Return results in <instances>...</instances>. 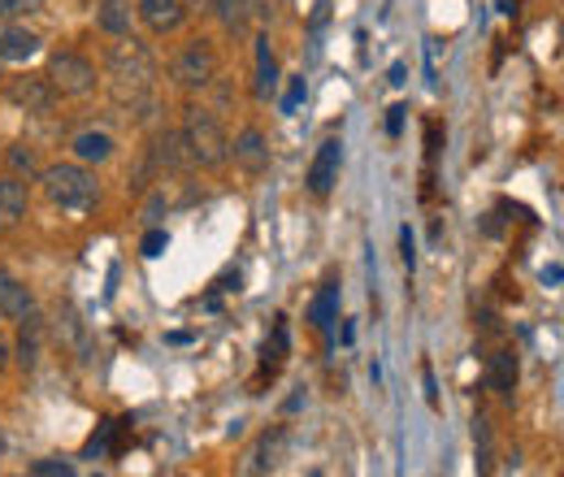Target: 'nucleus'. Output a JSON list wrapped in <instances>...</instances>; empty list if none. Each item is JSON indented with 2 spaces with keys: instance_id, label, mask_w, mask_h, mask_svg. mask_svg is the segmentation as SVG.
Returning a JSON list of instances; mask_svg holds the SVG:
<instances>
[{
  "instance_id": "nucleus-1",
  "label": "nucleus",
  "mask_w": 564,
  "mask_h": 477,
  "mask_svg": "<svg viewBox=\"0 0 564 477\" xmlns=\"http://www.w3.org/2000/svg\"><path fill=\"white\" fill-rule=\"evenodd\" d=\"M152 87H156V62H152V53L143 48L140 40H127L122 35V44L109 53V91H113V100L122 109L140 113V109L152 105Z\"/></svg>"
},
{
  "instance_id": "nucleus-2",
  "label": "nucleus",
  "mask_w": 564,
  "mask_h": 477,
  "mask_svg": "<svg viewBox=\"0 0 564 477\" xmlns=\"http://www.w3.org/2000/svg\"><path fill=\"white\" fill-rule=\"evenodd\" d=\"M40 183H44V196L57 208H66V213H87V208L100 205V183L83 161L40 170Z\"/></svg>"
},
{
  "instance_id": "nucleus-3",
  "label": "nucleus",
  "mask_w": 564,
  "mask_h": 477,
  "mask_svg": "<svg viewBox=\"0 0 564 477\" xmlns=\"http://www.w3.org/2000/svg\"><path fill=\"white\" fill-rule=\"evenodd\" d=\"M178 135H183V148H187V161H196L205 170H217L230 156V139H226L221 122L213 118L209 109H187Z\"/></svg>"
},
{
  "instance_id": "nucleus-4",
  "label": "nucleus",
  "mask_w": 564,
  "mask_h": 477,
  "mask_svg": "<svg viewBox=\"0 0 564 477\" xmlns=\"http://www.w3.org/2000/svg\"><path fill=\"white\" fill-rule=\"evenodd\" d=\"M170 78L183 91H205L213 78H217V53H213L209 40H187L178 48V57L170 62Z\"/></svg>"
},
{
  "instance_id": "nucleus-5",
  "label": "nucleus",
  "mask_w": 564,
  "mask_h": 477,
  "mask_svg": "<svg viewBox=\"0 0 564 477\" xmlns=\"http://www.w3.org/2000/svg\"><path fill=\"white\" fill-rule=\"evenodd\" d=\"M48 87L57 91V96H83V91H91L96 87V66L83 57V53H70V48H62V53H53L48 57Z\"/></svg>"
},
{
  "instance_id": "nucleus-6",
  "label": "nucleus",
  "mask_w": 564,
  "mask_h": 477,
  "mask_svg": "<svg viewBox=\"0 0 564 477\" xmlns=\"http://www.w3.org/2000/svg\"><path fill=\"white\" fill-rule=\"evenodd\" d=\"M339 165H344V139L330 135L322 148H317V156H313V165H308V192L317 196V200H326L330 192H335V183H339Z\"/></svg>"
},
{
  "instance_id": "nucleus-7",
  "label": "nucleus",
  "mask_w": 564,
  "mask_h": 477,
  "mask_svg": "<svg viewBox=\"0 0 564 477\" xmlns=\"http://www.w3.org/2000/svg\"><path fill=\"white\" fill-rule=\"evenodd\" d=\"M282 456H286V425H270L252 447H248V456H243V474H274L282 465Z\"/></svg>"
},
{
  "instance_id": "nucleus-8",
  "label": "nucleus",
  "mask_w": 564,
  "mask_h": 477,
  "mask_svg": "<svg viewBox=\"0 0 564 477\" xmlns=\"http://www.w3.org/2000/svg\"><path fill=\"white\" fill-rule=\"evenodd\" d=\"M4 96H9L18 109H26V113H48V109H53V100H57V91H53V87H48V78H40V74L9 78V83H4Z\"/></svg>"
},
{
  "instance_id": "nucleus-9",
  "label": "nucleus",
  "mask_w": 564,
  "mask_h": 477,
  "mask_svg": "<svg viewBox=\"0 0 564 477\" xmlns=\"http://www.w3.org/2000/svg\"><path fill=\"white\" fill-rule=\"evenodd\" d=\"M286 356H291V326H286V317H274V330H270V339H265V347H261L257 387H265V382L279 378L282 365H286Z\"/></svg>"
},
{
  "instance_id": "nucleus-10",
  "label": "nucleus",
  "mask_w": 564,
  "mask_h": 477,
  "mask_svg": "<svg viewBox=\"0 0 564 477\" xmlns=\"http://www.w3.org/2000/svg\"><path fill=\"white\" fill-rule=\"evenodd\" d=\"M230 156H235V165H239L243 174H265V170H270V143H265V135H261L257 127H243V131L235 135Z\"/></svg>"
},
{
  "instance_id": "nucleus-11",
  "label": "nucleus",
  "mask_w": 564,
  "mask_h": 477,
  "mask_svg": "<svg viewBox=\"0 0 564 477\" xmlns=\"http://www.w3.org/2000/svg\"><path fill=\"white\" fill-rule=\"evenodd\" d=\"M135 13L143 18V26L152 35H174L187 18V4L183 0H135Z\"/></svg>"
},
{
  "instance_id": "nucleus-12",
  "label": "nucleus",
  "mask_w": 564,
  "mask_h": 477,
  "mask_svg": "<svg viewBox=\"0 0 564 477\" xmlns=\"http://www.w3.org/2000/svg\"><path fill=\"white\" fill-rule=\"evenodd\" d=\"M0 313H4L9 322H26L31 313H40L31 286H26L22 278H13L9 270H0Z\"/></svg>"
},
{
  "instance_id": "nucleus-13",
  "label": "nucleus",
  "mask_w": 564,
  "mask_h": 477,
  "mask_svg": "<svg viewBox=\"0 0 564 477\" xmlns=\"http://www.w3.org/2000/svg\"><path fill=\"white\" fill-rule=\"evenodd\" d=\"M131 416H122V421H105L96 434H91V443H87V452L83 456H122L127 452V438H131Z\"/></svg>"
},
{
  "instance_id": "nucleus-14",
  "label": "nucleus",
  "mask_w": 564,
  "mask_h": 477,
  "mask_svg": "<svg viewBox=\"0 0 564 477\" xmlns=\"http://www.w3.org/2000/svg\"><path fill=\"white\" fill-rule=\"evenodd\" d=\"M26 183L18 174H4L0 178V230H13L22 217H26Z\"/></svg>"
},
{
  "instance_id": "nucleus-15",
  "label": "nucleus",
  "mask_w": 564,
  "mask_h": 477,
  "mask_svg": "<svg viewBox=\"0 0 564 477\" xmlns=\"http://www.w3.org/2000/svg\"><path fill=\"white\" fill-rule=\"evenodd\" d=\"M487 387H491L499 400L512 404V391H517V351H512V347H503V351L491 356V365H487Z\"/></svg>"
},
{
  "instance_id": "nucleus-16",
  "label": "nucleus",
  "mask_w": 564,
  "mask_h": 477,
  "mask_svg": "<svg viewBox=\"0 0 564 477\" xmlns=\"http://www.w3.org/2000/svg\"><path fill=\"white\" fill-rule=\"evenodd\" d=\"M40 53V35L26 26H0V62H31Z\"/></svg>"
},
{
  "instance_id": "nucleus-17",
  "label": "nucleus",
  "mask_w": 564,
  "mask_h": 477,
  "mask_svg": "<svg viewBox=\"0 0 564 477\" xmlns=\"http://www.w3.org/2000/svg\"><path fill=\"white\" fill-rule=\"evenodd\" d=\"M70 148L83 165H105L113 156V135L109 131H78L70 139Z\"/></svg>"
},
{
  "instance_id": "nucleus-18",
  "label": "nucleus",
  "mask_w": 564,
  "mask_h": 477,
  "mask_svg": "<svg viewBox=\"0 0 564 477\" xmlns=\"http://www.w3.org/2000/svg\"><path fill=\"white\" fill-rule=\"evenodd\" d=\"M96 26H100L105 35H113V40L131 35V4H127V0H100V4H96Z\"/></svg>"
},
{
  "instance_id": "nucleus-19",
  "label": "nucleus",
  "mask_w": 564,
  "mask_h": 477,
  "mask_svg": "<svg viewBox=\"0 0 564 477\" xmlns=\"http://www.w3.org/2000/svg\"><path fill=\"white\" fill-rule=\"evenodd\" d=\"M18 326H22V335H18V360H22V369H35L40 365V347H44V317L31 313Z\"/></svg>"
},
{
  "instance_id": "nucleus-20",
  "label": "nucleus",
  "mask_w": 564,
  "mask_h": 477,
  "mask_svg": "<svg viewBox=\"0 0 564 477\" xmlns=\"http://www.w3.org/2000/svg\"><path fill=\"white\" fill-rule=\"evenodd\" d=\"M279 87V62L270 53V35H257V96L270 100Z\"/></svg>"
},
{
  "instance_id": "nucleus-21",
  "label": "nucleus",
  "mask_w": 564,
  "mask_h": 477,
  "mask_svg": "<svg viewBox=\"0 0 564 477\" xmlns=\"http://www.w3.org/2000/svg\"><path fill=\"white\" fill-rule=\"evenodd\" d=\"M335 313H339V286L326 282V286L313 295V304H308V322H313V330H330Z\"/></svg>"
},
{
  "instance_id": "nucleus-22",
  "label": "nucleus",
  "mask_w": 564,
  "mask_h": 477,
  "mask_svg": "<svg viewBox=\"0 0 564 477\" xmlns=\"http://www.w3.org/2000/svg\"><path fill=\"white\" fill-rule=\"evenodd\" d=\"M9 170H13L18 178H22V174H26V178H35L44 165H40V152H35L31 143H13V148H9Z\"/></svg>"
},
{
  "instance_id": "nucleus-23",
  "label": "nucleus",
  "mask_w": 564,
  "mask_h": 477,
  "mask_svg": "<svg viewBox=\"0 0 564 477\" xmlns=\"http://www.w3.org/2000/svg\"><path fill=\"white\" fill-rule=\"evenodd\" d=\"M474 443H478V469L482 474H491V452H495V434H491V421L478 412V421H474Z\"/></svg>"
},
{
  "instance_id": "nucleus-24",
  "label": "nucleus",
  "mask_w": 564,
  "mask_h": 477,
  "mask_svg": "<svg viewBox=\"0 0 564 477\" xmlns=\"http://www.w3.org/2000/svg\"><path fill=\"white\" fill-rule=\"evenodd\" d=\"M35 9H44V0H0V18H4V22L26 18V13H35Z\"/></svg>"
},
{
  "instance_id": "nucleus-25",
  "label": "nucleus",
  "mask_w": 564,
  "mask_h": 477,
  "mask_svg": "<svg viewBox=\"0 0 564 477\" xmlns=\"http://www.w3.org/2000/svg\"><path fill=\"white\" fill-rule=\"evenodd\" d=\"M165 248H170V235H165V230H148V235H143V257H148V261H156Z\"/></svg>"
},
{
  "instance_id": "nucleus-26",
  "label": "nucleus",
  "mask_w": 564,
  "mask_h": 477,
  "mask_svg": "<svg viewBox=\"0 0 564 477\" xmlns=\"http://www.w3.org/2000/svg\"><path fill=\"white\" fill-rule=\"evenodd\" d=\"M31 474H35V477H48V474L70 477V474H74V465H70V460H35V465H31Z\"/></svg>"
},
{
  "instance_id": "nucleus-27",
  "label": "nucleus",
  "mask_w": 564,
  "mask_h": 477,
  "mask_svg": "<svg viewBox=\"0 0 564 477\" xmlns=\"http://www.w3.org/2000/svg\"><path fill=\"white\" fill-rule=\"evenodd\" d=\"M400 252H404V270L413 273V265H417V252H413V230H409V226L400 230Z\"/></svg>"
},
{
  "instance_id": "nucleus-28",
  "label": "nucleus",
  "mask_w": 564,
  "mask_h": 477,
  "mask_svg": "<svg viewBox=\"0 0 564 477\" xmlns=\"http://www.w3.org/2000/svg\"><path fill=\"white\" fill-rule=\"evenodd\" d=\"M404 113H409L404 105H395V109L387 113V135H391V139H395V135H400V131H404Z\"/></svg>"
},
{
  "instance_id": "nucleus-29",
  "label": "nucleus",
  "mask_w": 564,
  "mask_h": 477,
  "mask_svg": "<svg viewBox=\"0 0 564 477\" xmlns=\"http://www.w3.org/2000/svg\"><path fill=\"white\" fill-rule=\"evenodd\" d=\"M300 96H304V78H291V91H286V100H282V109L291 113V109L300 105Z\"/></svg>"
},
{
  "instance_id": "nucleus-30",
  "label": "nucleus",
  "mask_w": 564,
  "mask_h": 477,
  "mask_svg": "<svg viewBox=\"0 0 564 477\" xmlns=\"http://www.w3.org/2000/svg\"><path fill=\"white\" fill-rule=\"evenodd\" d=\"M4 365H9V343H4V335H0V373H4Z\"/></svg>"
}]
</instances>
